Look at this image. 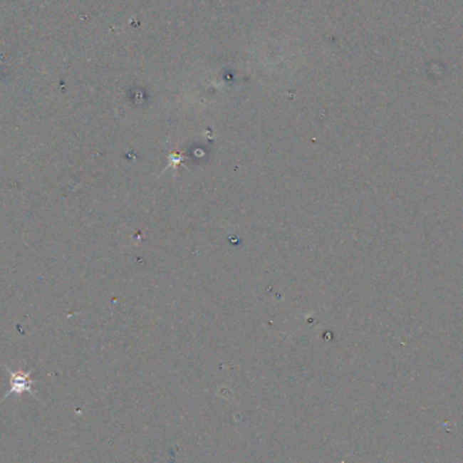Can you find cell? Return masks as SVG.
<instances>
[{
    "label": "cell",
    "mask_w": 463,
    "mask_h": 463,
    "mask_svg": "<svg viewBox=\"0 0 463 463\" xmlns=\"http://www.w3.org/2000/svg\"><path fill=\"white\" fill-rule=\"evenodd\" d=\"M6 370L9 371L10 374V381H11V387L9 389L7 395L6 397H9L10 395H22L24 392H28V393H33L31 392V385L34 383V381H31V371H13L10 368H6Z\"/></svg>",
    "instance_id": "obj_1"
}]
</instances>
